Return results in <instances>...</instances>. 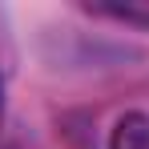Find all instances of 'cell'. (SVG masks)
<instances>
[{"mask_svg":"<svg viewBox=\"0 0 149 149\" xmlns=\"http://www.w3.org/2000/svg\"><path fill=\"white\" fill-rule=\"evenodd\" d=\"M0 117H4V85H0Z\"/></svg>","mask_w":149,"mask_h":149,"instance_id":"cell-3","label":"cell"},{"mask_svg":"<svg viewBox=\"0 0 149 149\" xmlns=\"http://www.w3.org/2000/svg\"><path fill=\"white\" fill-rule=\"evenodd\" d=\"M109 149H149V117L121 113L109 129Z\"/></svg>","mask_w":149,"mask_h":149,"instance_id":"cell-1","label":"cell"},{"mask_svg":"<svg viewBox=\"0 0 149 149\" xmlns=\"http://www.w3.org/2000/svg\"><path fill=\"white\" fill-rule=\"evenodd\" d=\"M85 12L105 16V20H121V24L149 28V0H133V4H85Z\"/></svg>","mask_w":149,"mask_h":149,"instance_id":"cell-2","label":"cell"}]
</instances>
